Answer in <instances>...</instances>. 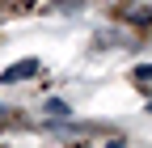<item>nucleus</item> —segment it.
<instances>
[{
    "label": "nucleus",
    "instance_id": "nucleus-1",
    "mask_svg": "<svg viewBox=\"0 0 152 148\" xmlns=\"http://www.w3.org/2000/svg\"><path fill=\"white\" fill-rule=\"evenodd\" d=\"M38 72H42L38 59H17V64H9L4 72H0V81H4V85H21V81H34Z\"/></svg>",
    "mask_w": 152,
    "mask_h": 148
},
{
    "label": "nucleus",
    "instance_id": "nucleus-2",
    "mask_svg": "<svg viewBox=\"0 0 152 148\" xmlns=\"http://www.w3.org/2000/svg\"><path fill=\"white\" fill-rule=\"evenodd\" d=\"M42 110H47V114H51V119H55V123H64V119H68V114H72V106H64V102H59V97H51V102H47V106H42Z\"/></svg>",
    "mask_w": 152,
    "mask_h": 148
},
{
    "label": "nucleus",
    "instance_id": "nucleus-3",
    "mask_svg": "<svg viewBox=\"0 0 152 148\" xmlns=\"http://www.w3.org/2000/svg\"><path fill=\"white\" fill-rule=\"evenodd\" d=\"M135 81H152V64H140L135 68Z\"/></svg>",
    "mask_w": 152,
    "mask_h": 148
}]
</instances>
